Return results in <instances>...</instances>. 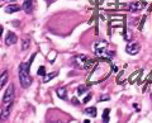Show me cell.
Segmentation results:
<instances>
[{"mask_svg": "<svg viewBox=\"0 0 152 123\" xmlns=\"http://www.w3.org/2000/svg\"><path fill=\"white\" fill-rule=\"evenodd\" d=\"M85 114H88V116H90V117L95 118V117H96V108H95V107L86 108V109H85Z\"/></svg>", "mask_w": 152, "mask_h": 123, "instance_id": "obj_12", "label": "cell"}, {"mask_svg": "<svg viewBox=\"0 0 152 123\" xmlns=\"http://www.w3.org/2000/svg\"><path fill=\"white\" fill-rule=\"evenodd\" d=\"M37 75H38V76H45V75H46V69H45V66H39V67H38Z\"/></svg>", "mask_w": 152, "mask_h": 123, "instance_id": "obj_16", "label": "cell"}, {"mask_svg": "<svg viewBox=\"0 0 152 123\" xmlns=\"http://www.w3.org/2000/svg\"><path fill=\"white\" fill-rule=\"evenodd\" d=\"M17 41H18V37H17L15 33L14 32H8V34L5 37V45L7 46H13V45L17 43Z\"/></svg>", "mask_w": 152, "mask_h": 123, "instance_id": "obj_6", "label": "cell"}, {"mask_svg": "<svg viewBox=\"0 0 152 123\" xmlns=\"http://www.w3.org/2000/svg\"><path fill=\"white\" fill-rule=\"evenodd\" d=\"M109 112L110 111H109L108 108L107 109H104V114H103V121L104 122H109Z\"/></svg>", "mask_w": 152, "mask_h": 123, "instance_id": "obj_17", "label": "cell"}, {"mask_svg": "<svg viewBox=\"0 0 152 123\" xmlns=\"http://www.w3.org/2000/svg\"><path fill=\"white\" fill-rule=\"evenodd\" d=\"M72 103H74V104H79V103H77V100H76V99H72Z\"/></svg>", "mask_w": 152, "mask_h": 123, "instance_id": "obj_21", "label": "cell"}, {"mask_svg": "<svg viewBox=\"0 0 152 123\" xmlns=\"http://www.w3.org/2000/svg\"><path fill=\"white\" fill-rule=\"evenodd\" d=\"M12 105H13V102H9V103L3 104V109H1V113H0V119H1V121H7L8 119L9 114H10Z\"/></svg>", "mask_w": 152, "mask_h": 123, "instance_id": "obj_4", "label": "cell"}, {"mask_svg": "<svg viewBox=\"0 0 152 123\" xmlns=\"http://www.w3.org/2000/svg\"><path fill=\"white\" fill-rule=\"evenodd\" d=\"M18 10H20V7L17 5V4H10L5 8V13L8 14H12V13H17Z\"/></svg>", "mask_w": 152, "mask_h": 123, "instance_id": "obj_9", "label": "cell"}, {"mask_svg": "<svg viewBox=\"0 0 152 123\" xmlns=\"http://www.w3.org/2000/svg\"><path fill=\"white\" fill-rule=\"evenodd\" d=\"M34 57H36V55H33L27 62H22L20 65H19V83H20V85L24 89L31 86V84L33 81V79H32L31 74H29V69H31Z\"/></svg>", "mask_w": 152, "mask_h": 123, "instance_id": "obj_1", "label": "cell"}, {"mask_svg": "<svg viewBox=\"0 0 152 123\" xmlns=\"http://www.w3.org/2000/svg\"><path fill=\"white\" fill-rule=\"evenodd\" d=\"M71 62H72V65L75 66V67L85 69L90 64V60L85 55H76V56H74V57L71 59Z\"/></svg>", "mask_w": 152, "mask_h": 123, "instance_id": "obj_2", "label": "cell"}, {"mask_svg": "<svg viewBox=\"0 0 152 123\" xmlns=\"http://www.w3.org/2000/svg\"><path fill=\"white\" fill-rule=\"evenodd\" d=\"M29 47H31V40L28 38V37H26V38L22 41V51H27Z\"/></svg>", "mask_w": 152, "mask_h": 123, "instance_id": "obj_13", "label": "cell"}, {"mask_svg": "<svg viewBox=\"0 0 152 123\" xmlns=\"http://www.w3.org/2000/svg\"><path fill=\"white\" fill-rule=\"evenodd\" d=\"M8 80H9V72L7 70H4V71L0 74V90H1L4 85L8 83Z\"/></svg>", "mask_w": 152, "mask_h": 123, "instance_id": "obj_8", "label": "cell"}, {"mask_svg": "<svg viewBox=\"0 0 152 123\" xmlns=\"http://www.w3.org/2000/svg\"><path fill=\"white\" fill-rule=\"evenodd\" d=\"M32 9H33V0H26L24 4H23V10L29 14Z\"/></svg>", "mask_w": 152, "mask_h": 123, "instance_id": "obj_10", "label": "cell"}, {"mask_svg": "<svg viewBox=\"0 0 152 123\" xmlns=\"http://www.w3.org/2000/svg\"><path fill=\"white\" fill-rule=\"evenodd\" d=\"M3 31H4V28L1 24H0V38H1V36H3Z\"/></svg>", "mask_w": 152, "mask_h": 123, "instance_id": "obj_20", "label": "cell"}, {"mask_svg": "<svg viewBox=\"0 0 152 123\" xmlns=\"http://www.w3.org/2000/svg\"><path fill=\"white\" fill-rule=\"evenodd\" d=\"M51 1H52V0H46V3L48 4V5H50V3H51Z\"/></svg>", "mask_w": 152, "mask_h": 123, "instance_id": "obj_22", "label": "cell"}, {"mask_svg": "<svg viewBox=\"0 0 152 123\" xmlns=\"http://www.w3.org/2000/svg\"><path fill=\"white\" fill-rule=\"evenodd\" d=\"M90 99H91V94H89V95H88V97H86V98H85L84 100H83V103H84V104H85V103H88V102L90 100Z\"/></svg>", "mask_w": 152, "mask_h": 123, "instance_id": "obj_19", "label": "cell"}, {"mask_svg": "<svg viewBox=\"0 0 152 123\" xmlns=\"http://www.w3.org/2000/svg\"><path fill=\"white\" fill-rule=\"evenodd\" d=\"M14 95H15V88H14L13 84H9V86L7 88V90H5V94H4V97H3V104L13 102L14 100Z\"/></svg>", "mask_w": 152, "mask_h": 123, "instance_id": "obj_3", "label": "cell"}, {"mask_svg": "<svg viewBox=\"0 0 152 123\" xmlns=\"http://www.w3.org/2000/svg\"><path fill=\"white\" fill-rule=\"evenodd\" d=\"M57 75H58V72H57V71L52 72V74H47V75H45V76H43V83H48L50 80H52L53 78H56Z\"/></svg>", "mask_w": 152, "mask_h": 123, "instance_id": "obj_14", "label": "cell"}, {"mask_svg": "<svg viewBox=\"0 0 152 123\" xmlns=\"http://www.w3.org/2000/svg\"><path fill=\"white\" fill-rule=\"evenodd\" d=\"M126 51L128 55H137L140 52V45L137 42H132V43H128L126 47Z\"/></svg>", "mask_w": 152, "mask_h": 123, "instance_id": "obj_5", "label": "cell"}, {"mask_svg": "<svg viewBox=\"0 0 152 123\" xmlns=\"http://www.w3.org/2000/svg\"><path fill=\"white\" fill-rule=\"evenodd\" d=\"M146 7V3L145 1H134L129 4V10L131 12H138V10H142Z\"/></svg>", "mask_w": 152, "mask_h": 123, "instance_id": "obj_7", "label": "cell"}, {"mask_svg": "<svg viewBox=\"0 0 152 123\" xmlns=\"http://www.w3.org/2000/svg\"><path fill=\"white\" fill-rule=\"evenodd\" d=\"M88 90V86L86 85H80V86L77 88V95H83V94H85Z\"/></svg>", "mask_w": 152, "mask_h": 123, "instance_id": "obj_15", "label": "cell"}, {"mask_svg": "<svg viewBox=\"0 0 152 123\" xmlns=\"http://www.w3.org/2000/svg\"><path fill=\"white\" fill-rule=\"evenodd\" d=\"M110 99V97L109 95H104V97H100L99 98V102H103V100H109Z\"/></svg>", "mask_w": 152, "mask_h": 123, "instance_id": "obj_18", "label": "cell"}, {"mask_svg": "<svg viewBox=\"0 0 152 123\" xmlns=\"http://www.w3.org/2000/svg\"><path fill=\"white\" fill-rule=\"evenodd\" d=\"M57 97L61 98L62 100H66V99H67V90H66V88H58L57 89Z\"/></svg>", "mask_w": 152, "mask_h": 123, "instance_id": "obj_11", "label": "cell"}]
</instances>
